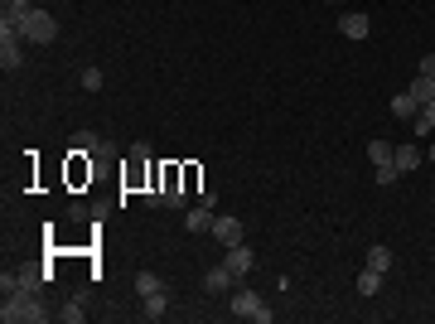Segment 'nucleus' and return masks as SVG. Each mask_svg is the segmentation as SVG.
I'll return each instance as SVG.
<instances>
[{"instance_id":"f257e3e1","label":"nucleus","mask_w":435,"mask_h":324,"mask_svg":"<svg viewBox=\"0 0 435 324\" xmlns=\"http://www.w3.org/2000/svg\"><path fill=\"white\" fill-rule=\"evenodd\" d=\"M0 25H10L20 39H29V44H54L58 39V20L49 10H15V5H5V20H0Z\"/></svg>"},{"instance_id":"f03ea898","label":"nucleus","mask_w":435,"mask_h":324,"mask_svg":"<svg viewBox=\"0 0 435 324\" xmlns=\"http://www.w3.org/2000/svg\"><path fill=\"white\" fill-rule=\"evenodd\" d=\"M0 320H5V324H39V320H49V310L39 305L34 291H10V296H5V310H0Z\"/></svg>"},{"instance_id":"7ed1b4c3","label":"nucleus","mask_w":435,"mask_h":324,"mask_svg":"<svg viewBox=\"0 0 435 324\" xmlns=\"http://www.w3.org/2000/svg\"><path fill=\"white\" fill-rule=\"evenodd\" d=\"M227 310H232L237 320H256V324H271V310H266V300L256 296V291H232V300H227Z\"/></svg>"},{"instance_id":"20e7f679","label":"nucleus","mask_w":435,"mask_h":324,"mask_svg":"<svg viewBox=\"0 0 435 324\" xmlns=\"http://www.w3.org/2000/svg\"><path fill=\"white\" fill-rule=\"evenodd\" d=\"M49 276H54V271H39V267H20V271H5V276H0V291H5V296H10V291H34V296H39Z\"/></svg>"},{"instance_id":"39448f33","label":"nucleus","mask_w":435,"mask_h":324,"mask_svg":"<svg viewBox=\"0 0 435 324\" xmlns=\"http://www.w3.org/2000/svg\"><path fill=\"white\" fill-rule=\"evenodd\" d=\"M20 63H25V49H20V34H15L10 25H0V68H5V73H15Z\"/></svg>"},{"instance_id":"423d86ee","label":"nucleus","mask_w":435,"mask_h":324,"mask_svg":"<svg viewBox=\"0 0 435 324\" xmlns=\"http://www.w3.org/2000/svg\"><path fill=\"white\" fill-rule=\"evenodd\" d=\"M213 194H203V203H198V208H189V213H184V228H189V233H213Z\"/></svg>"},{"instance_id":"0eeeda50","label":"nucleus","mask_w":435,"mask_h":324,"mask_svg":"<svg viewBox=\"0 0 435 324\" xmlns=\"http://www.w3.org/2000/svg\"><path fill=\"white\" fill-rule=\"evenodd\" d=\"M222 267H227V271H232V276H237V281H242L247 271L256 267V252H252V247H247V242L227 247V257H222Z\"/></svg>"},{"instance_id":"6e6552de","label":"nucleus","mask_w":435,"mask_h":324,"mask_svg":"<svg viewBox=\"0 0 435 324\" xmlns=\"http://www.w3.org/2000/svg\"><path fill=\"white\" fill-rule=\"evenodd\" d=\"M208 238H218L222 247H237V242H242V223L222 213V218H213V233H208Z\"/></svg>"},{"instance_id":"1a4fd4ad","label":"nucleus","mask_w":435,"mask_h":324,"mask_svg":"<svg viewBox=\"0 0 435 324\" xmlns=\"http://www.w3.org/2000/svg\"><path fill=\"white\" fill-rule=\"evenodd\" d=\"M232 281H237V276H232L227 267L203 271V291H208V296H227V291H232Z\"/></svg>"},{"instance_id":"9d476101","label":"nucleus","mask_w":435,"mask_h":324,"mask_svg":"<svg viewBox=\"0 0 435 324\" xmlns=\"http://www.w3.org/2000/svg\"><path fill=\"white\" fill-rule=\"evenodd\" d=\"M368 15H363V10H358V15H344V20H339V34H344V39H368Z\"/></svg>"},{"instance_id":"9b49d317","label":"nucleus","mask_w":435,"mask_h":324,"mask_svg":"<svg viewBox=\"0 0 435 324\" xmlns=\"http://www.w3.org/2000/svg\"><path fill=\"white\" fill-rule=\"evenodd\" d=\"M164 310H169V291L140 296V315H145V320H164Z\"/></svg>"},{"instance_id":"f8f14e48","label":"nucleus","mask_w":435,"mask_h":324,"mask_svg":"<svg viewBox=\"0 0 435 324\" xmlns=\"http://www.w3.org/2000/svg\"><path fill=\"white\" fill-rule=\"evenodd\" d=\"M421 160H426V150H416V145H402V150L392 155V164H397V174H411V169H416Z\"/></svg>"},{"instance_id":"ddd939ff","label":"nucleus","mask_w":435,"mask_h":324,"mask_svg":"<svg viewBox=\"0 0 435 324\" xmlns=\"http://www.w3.org/2000/svg\"><path fill=\"white\" fill-rule=\"evenodd\" d=\"M378 291H382V271L363 267V271H358V296L368 300V296H378Z\"/></svg>"},{"instance_id":"4468645a","label":"nucleus","mask_w":435,"mask_h":324,"mask_svg":"<svg viewBox=\"0 0 435 324\" xmlns=\"http://www.w3.org/2000/svg\"><path fill=\"white\" fill-rule=\"evenodd\" d=\"M92 150H102V135L97 131H78L73 135V155H92Z\"/></svg>"},{"instance_id":"2eb2a0df","label":"nucleus","mask_w":435,"mask_h":324,"mask_svg":"<svg viewBox=\"0 0 435 324\" xmlns=\"http://www.w3.org/2000/svg\"><path fill=\"white\" fill-rule=\"evenodd\" d=\"M407 92L416 97V107H426V102H435V78H416Z\"/></svg>"},{"instance_id":"dca6fc26","label":"nucleus","mask_w":435,"mask_h":324,"mask_svg":"<svg viewBox=\"0 0 435 324\" xmlns=\"http://www.w3.org/2000/svg\"><path fill=\"white\" fill-rule=\"evenodd\" d=\"M368 267H373V271H387V267H392V247L373 242V247H368Z\"/></svg>"},{"instance_id":"f3484780","label":"nucleus","mask_w":435,"mask_h":324,"mask_svg":"<svg viewBox=\"0 0 435 324\" xmlns=\"http://www.w3.org/2000/svg\"><path fill=\"white\" fill-rule=\"evenodd\" d=\"M416 97H411V92H397V97H392V116H411V121H416Z\"/></svg>"},{"instance_id":"a211bd4d","label":"nucleus","mask_w":435,"mask_h":324,"mask_svg":"<svg viewBox=\"0 0 435 324\" xmlns=\"http://www.w3.org/2000/svg\"><path fill=\"white\" fill-rule=\"evenodd\" d=\"M411 126H416V135H431L435 131V102H426V107L416 111V121H411Z\"/></svg>"},{"instance_id":"6ab92c4d","label":"nucleus","mask_w":435,"mask_h":324,"mask_svg":"<svg viewBox=\"0 0 435 324\" xmlns=\"http://www.w3.org/2000/svg\"><path fill=\"white\" fill-rule=\"evenodd\" d=\"M136 291H140V296H155V291H164V281L155 276V271H140V276H136Z\"/></svg>"},{"instance_id":"aec40b11","label":"nucleus","mask_w":435,"mask_h":324,"mask_svg":"<svg viewBox=\"0 0 435 324\" xmlns=\"http://www.w3.org/2000/svg\"><path fill=\"white\" fill-rule=\"evenodd\" d=\"M392 155H397V150H392L387 140H373V145H368V160L373 164H392Z\"/></svg>"},{"instance_id":"412c9836","label":"nucleus","mask_w":435,"mask_h":324,"mask_svg":"<svg viewBox=\"0 0 435 324\" xmlns=\"http://www.w3.org/2000/svg\"><path fill=\"white\" fill-rule=\"evenodd\" d=\"M82 315H87V310H82V300H68V305L58 310V320H63V324H82Z\"/></svg>"},{"instance_id":"4be33fe9","label":"nucleus","mask_w":435,"mask_h":324,"mask_svg":"<svg viewBox=\"0 0 435 324\" xmlns=\"http://www.w3.org/2000/svg\"><path fill=\"white\" fill-rule=\"evenodd\" d=\"M82 87L97 92V87H102V68H82Z\"/></svg>"},{"instance_id":"5701e85b","label":"nucleus","mask_w":435,"mask_h":324,"mask_svg":"<svg viewBox=\"0 0 435 324\" xmlns=\"http://www.w3.org/2000/svg\"><path fill=\"white\" fill-rule=\"evenodd\" d=\"M397 179H402V174H397V164H378V184H382V189H387V184H397Z\"/></svg>"},{"instance_id":"b1692460","label":"nucleus","mask_w":435,"mask_h":324,"mask_svg":"<svg viewBox=\"0 0 435 324\" xmlns=\"http://www.w3.org/2000/svg\"><path fill=\"white\" fill-rule=\"evenodd\" d=\"M421 78H435V54L421 58Z\"/></svg>"},{"instance_id":"393cba45","label":"nucleus","mask_w":435,"mask_h":324,"mask_svg":"<svg viewBox=\"0 0 435 324\" xmlns=\"http://www.w3.org/2000/svg\"><path fill=\"white\" fill-rule=\"evenodd\" d=\"M10 5H15V10H34V5H29V0H10Z\"/></svg>"},{"instance_id":"a878e982","label":"nucleus","mask_w":435,"mask_h":324,"mask_svg":"<svg viewBox=\"0 0 435 324\" xmlns=\"http://www.w3.org/2000/svg\"><path fill=\"white\" fill-rule=\"evenodd\" d=\"M426 160H431V164H435V145H431V150H426Z\"/></svg>"},{"instance_id":"bb28decb","label":"nucleus","mask_w":435,"mask_h":324,"mask_svg":"<svg viewBox=\"0 0 435 324\" xmlns=\"http://www.w3.org/2000/svg\"><path fill=\"white\" fill-rule=\"evenodd\" d=\"M324 5H334V0H324Z\"/></svg>"}]
</instances>
